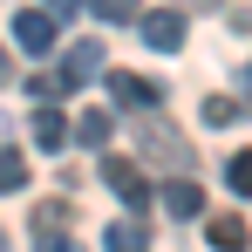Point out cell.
Here are the masks:
<instances>
[{
	"label": "cell",
	"instance_id": "obj_8",
	"mask_svg": "<svg viewBox=\"0 0 252 252\" xmlns=\"http://www.w3.org/2000/svg\"><path fill=\"white\" fill-rule=\"evenodd\" d=\"M205 239H211L218 252H246L252 232H246V218H232V211H225V218H211V225H205Z\"/></svg>",
	"mask_w": 252,
	"mask_h": 252
},
{
	"label": "cell",
	"instance_id": "obj_9",
	"mask_svg": "<svg viewBox=\"0 0 252 252\" xmlns=\"http://www.w3.org/2000/svg\"><path fill=\"white\" fill-rule=\"evenodd\" d=\"M34 143H41V150H62V143H68V116H62V109H34Z\"/></svg>",
	"mask_w": 252,
	"mask_h": 252
},
{
	"label": "cell",
	"instance_id": "obj_10",
	"mask_svg": "<svg viewBox=\"0 0 252 252\" xmlns=\"http://www.w3.org/2000/svg\"><path fill=\"white\" fill-rule=\"evenodd\" d=\"M109 252H150V232H143V218H123V225H109Z\"/></svg>",
	"mask_w": 252,
	"mask_h": 252
},
{
	"label": "cell",
	"instance_id": "obj_19",
	"mask_svg": "<svg viewBox=\"0 0 252 252\" xmlns=\"http://www.w3.org/2000/svg\"><path fill=\"white\" fill-rule=\"evenodd\" d=\"M184 7H191V14H211V7H218V0H184Z\"/></svg>",
	"mask_w": 252,
	"mask_h": 252
},
{
	"label": "cell",
	"instance_id": "obj_1",
	"mask_svg": "<svg viewBox=\"0 0 252 252\" xmlns=\"http://www.w3.org/2000/svg\"><path fill=\"white\" fill-rule=\"evenodd\" d=\"M34 246L41 252H75L68 246V225H75V211H68V198H48V205H34Z\"/></svg>",
	"mask_w": 252,
	"mask_h": 252
},
{
	"label": "cell",
	"instance_id": "obj_16",
	"mask_svg": "<svg viewBox=\"0 0 252 252\" xmlns=\"http://www.w3.org/2000/svg\"><path fill=\"white\" fill-rule=\"evenodd\" d=\"M150 157H170V164H177L184 150H177V136H170V129H150Z\"/></svg>",
	"mask_w": 252,
	"mask_h": 252
},
{
	"label": "cell",
	"instance_id": "obj_15",
	"mask_svg": "<svg viewBox=\"0 0 252 252\" xmlns=\"http://www.w3.org/2000/svg\"><path fill=\"white\" fill-rule=\"evenodd\" d=\"M225 184H232L239 198H246V191H252V150H239V157L225 164Z\"/></svg>",
	"mask_w": 252,
	"mask_h": 252
},
{
	"label": "cell",
	"instance_id": "obj_11",
	"mask_svg": "<svg viewBox=\"0 0 252 252\" xmlns=\"http://www.w3.org/2000/svg\"><path fill=\"white\" fill-rule=\"evenodd\" d=\"M239 109H246V102H239V95H205V123H211V129H225V123H239Z\"/></svg>",
	"mask_w": 252,
	"mask_h": 252
},
{
	"label": "cell",
	"instance_id": "obj_13",
	"mask_svg": "<svg viewBox=\"0 0 252 252\" xmlns=\"http://www.w3.org/2000/svg\"><path fill=\"white\" fill-rule=\"evenodd\" d=\"M89 14H95V21H136L143 0H89Z\"/></svg>",
	"mask_w": 252,
	"mask_h": 252
},
{
	"label": "cell",
	"instance_id": "obj_12",
	"mask_svg": "<svg viewBox=\"0 0 252 252\" xmlns=\"http://www.w3.org/2000/svg\"><path fill=\"white\" fill-rule=\"evenodd\" d=\"M75 136L82 143H109V109H82L75 116Z\"/></svg>",
	"mask_w": 252,
	"mask_h": 252
},
{
	"label": "cell",
	"instance_id": "obj_7",
	"mask_svg": "<svg viewBox=\"0 0 252 252\" xmlns=\"http://www.w3.org/2000/svg\"><path fill=\"white\" fill-rule=\"evenodd\" d=\"M164 211L170 218H198V211H205V191H198L191 177H170L164 184Z\"/></svg>",
	"mask_w": 252,
	"mask_h": 252
},
{
	"label": "cell",
	"instance_id": "obj_14",
	"mask_svg": "<svg viewBox=\"0 0 252 252\" xmlns=\"http://www.w3.org/2000/svg\"><path fill=\"white\" fill-rule=\"evenodd\" d=\"M28 184V157L21 150H0V191H21Z\"/></svg>",
	"mask_w": 252,
	"mask_h": 252
},
{
	"label": "cell",
	"instance_id": "obj_6",
	"mask_svg": "<svg viewBox=\"0 0 252 252\" xmlns=\"http://www.w3.org/2000/svg\"><path fill=\"white\" fill-rule=\"evenodd\" d=\"M89 75H102V41H75V48H68V62H62V82L82 89Z\"/></svg>",
	"mask_w": 252,
	"mask_h": 252
},
{
	"label": "cell",
	"instance_id": "obj_4",
	"mask_svg": "<svg viewBox=\"0 0 252 252\" xmlns=\"http://www.w3.org/2000/svg\"><path fill=\"white\" fill-rule=\"evenodd\" d=\"M109 95L123 102L129 116H136V109H157V82H150V75H129V68H116V75H109Z\"/></svg>",
	"mask_w": 252,
	"mask_h": 252
},
{
	"label": "cell",
	"instance_id": "obj_18",
	"mask_svg": "<svg viewBox=\"0 0 252 252\" xmlns=\"http://www.w3.org/2000/svg\"><path fill=\"white\" fill-rule=\"evenodd\" d=\"M0 82H14V62H7V48H0Z\"/></svg>",
	"mask_w": 252,
	"mask_h": 252
},
{
	"label": "cell",
	"instance_id": "obj_3",
	"mask_svg": "<svg viewBox=\"0 0 252 252\" xmlns=\"http://www.w3.org/2000/svg\"><path fill=\"white\" fill-rule=\"evenodd\" d=\"M136 34L170 55V48H184V14H170V7H164V14H136Z\"/></svg>",
	"mask_w": 252,
	"mask_h": 252
},
{
	"label": "cell",
	"instance_id": "obj_17",
	"mask_svg": "<svg viewBox=\"0 0 252 252\" xmlns=\"http://www.w3.org/2000/svg\"><path fill=\"white\" fill-rule=\"evenodd\" d=\"M55 14H75V0H48V21H55Z\"/></svg>",
	"mask_w": 252,
	"mask_h": 252
},
{
	"label": "cell",
	"instance_id": "obj_2",
	"mask_svg": "<svg viewBox=\"0 0 252 252\" xmlns=\"http://www.w3.org/2000/svg\"><path fill=\"white\" fill-rule=\"evenodd\" d=\"M14 41L28 48V55H48V48H55V21H48L41 7H21V14H14Z\"/></svg>",
	"mask_w": 252,
	"mask_h": 252
},
{
	"label": "cell",
	"instance_id": "obj_5",
	"mask_svg": "<svg viewBox=\"0 0 252 252\" xmlns=\"http://www.w3.org/2000/svg\"><path fill=\"white\" fill-rule=\"evenodd\" d=\"M102 177H109V191H116V198H129V205H143V198H150L143 170L129 164V157H109V164H102Z\"/></svg>",
	"mask_w": 252,
	"mask_h": 252
},
{
	"label": "cell",
	"instance_id": "obj_20",
	"mask_svg": "<svg viewBox=\"0 0 252 252\" xmlns=\"http://www.w3.org/2000/svg\"><path fill=\"white\" fill-rule=\"evenodd\" d=\"M246 89H252V75H246ZM246 102H252V95H246Z\"/></svg>",
	"mask_w": 252,
	"mask_h": 252
}]
</instances>
